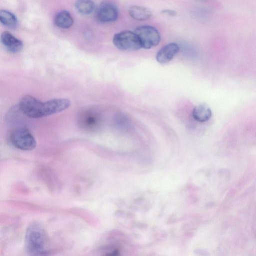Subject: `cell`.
<instances>
[{
	"mask_svg": "<svg viewBox=\"0 0 256 256\" xmlns=\"http://www.w3.org/2000/svg\"><path fill=\"white\" fill-rule=\"evenodd\" d=\"M71 101L67 99H54L43 103L42 118L61 112L70 107Z\"/></svg>",
	"mask_w": 256,
	"mask_h": 256,
	"instance_id": "52a82bcc",
	"label": "cell"
},
{
	"mask_svg": "<svg viewBox=\"0 0 256 256\" xmlns=\"http://www.w3.org/2000/svg\"><path fill=\"white\" fill-rule=\"evenodd\" d=\"M119 16V11L116 5L110 1L102 2L97 12L98 20L103 23H110L116 21Z\"/></svg>",
	"mask_w": 256,
	"mask_h": 256,
	"instance_id": "5b68a950",
	"label": "cell"
},
{
	"mask_svg": "<svg viewBox=\"0 0 256 256\" xmlns=\"http://www.w3.org/2000/svg\"><path fill=\"white\" fill-rule=\"evenodd\" d=\"M75 7L80 14L89 15L94 12L95 6L92 0H78Z\"/></svg>",
	"mask_w": 256,
	"mask_h": 256,
	"instance_id": "5bb4252c",
	"label": "cell"
},
{
	"mask_svg": "<svg viewBox=\"0 0 256 256\" xmlns=\"http://www.w3.org/2000/svg\"><path fill=\"white\" fill-rule=\"evenodd\" d=\"M212 115L211 109L205 104L196 106L193 111L194 119L201 123L207 122L211 118Z\"/></svg>",
	"mask_w": 256,
	"mask_h": 256,
	"instance_id": "7c38bea8",
	"label": "cell"
},
{
	"mask_svg": "<svg viewBox=\"0 0 256 256\" xmlns=\"http://www.w3.org/2000/svg\"><path fill=\"white\" fill-rule=\"evenodd\" d=\"M12 144L17 148L23 151L34 150L37 146V141L26 128L19 127L14 129L11 134Z\"/></svg>",
	"mask_w": 256,
	"mask_h": 256,
	"instance_id": "7a4b0ae2",
	"label": "cell"
},
{
	"mask_svg": "<svg viewBox=\"0 0 256 256\" xmlns=\"http://www.w3.org/2000/svg\"><path fill=\"white\" fill-rule=\"evenodd\" d=\"M145 49H150L158 46L161 41V36L156 29L149 26H143L136 28L134 31Z\"/></svg>",
	"mask_w": 256,
	"mask_h": 256,
	"instance_id": "277c9868",
	"label": "cell"
},
{
	"mask_svg": "<svg viewBox=\"0 0 256 256\" xmlns=\"http://www.w3.org/2000/svg\"><path fill=\"white\" fill-rule=\"evenodd\" d=\"M113 42L117 49L123 51H136L142 48L138 36L131 31H126L116 34Z\"/></svg>",
	"mask_w": 256,
	"mask_h": 256,
	"instance_id": "3957f363",
	"label": "cell"
},
{
	"mask_svg": "<svg viewBox=\"0 0 256 256\" xmlns=\"http://www.w3.org/2000/svg\"><path fill=\"white\" fill-rule=\"evenodd\" d=\"M1 42L7 50L12 53H18L23 49V42L8 32H4L2 34Z\"/></svg>",
	"mask_w": 256,
	"mask_h": 256,
	"instance_id": "30bf717a",
	"label": "cell"
},
{
	"mask_svg": "<svg viewBox=\"0 0 256 256\" xmlns=\"http://www.w3.org/2000/svg\"><path fill=\"white\" fill-rule=\"evenodd\" d=\"M161 14L170 17H175L177 15V12L175 11L166 9L162 11Z\"/></svg>",
	"mask_w": 256,
	"mask_h": 256,
	"instance_id": "2e32d148",
	"label": "cell"
},
{
	"mask_svg": "<svg viewBox=\"0 0 256 256\" xmlns=\"http://www.w3.org/2000/svg\"><path fill=\"white\" fill-rule=\"evenodd\" d=\"M25 244L27 252L32 255H42L48 252V236L42 225L34 222L29 225L26 233Z\"/></svg>",
	"mask_w": 256,
	"mask_h": 256,
	"instance_id": "6da1fadb",
	"label": "cell"
},
{
	"mask_svg": "<svg viewBox=\"0 0 256 256\" xmlns=\"http://www.w3.org/2000/svg\"><path fill=\"white\" fill-rule=\"evenodd\" d=\"M100 116L93 109L82 112L78 117V123L81 128L88 131L95 130L100 124Z\"/></svg>",
	"mask_w": 256,
	"mask_h": 256,
	"instance_id": "ba28073f",
	"label": "cell"
},
{
	"mask_svg": "<svg viewBox=\"0 0 256 256\" xmlns=\"http://www.w3.org/2000/svg\"><path fill=\"white\" fill-rule=\"evenodd\" d=\"M198 1H202V0H198Z\"/></svg>",
	"mask_w": 256,
	"mask_h": 256,
	"instance_id": "e0dca14e",
	"label": "cell"
},
{
	"mask_svg": "<svg viewBox=\"0 0 256 256\" xmlns=\"http://www.w3.org/2000/svg\"><path fill=\"white\" fill-rule=\"evenodd\" d=\"M179 50V47L177 44H168L158 52L156 56V60L161 64H166L173 59Z\"/></svg>",
	"mask_w": 256,
	"mask_h": 256,
	"instance_id": "9c48e42d",
	"label": "cell"
},
{
	"mask_svg": "<svg viewBox=\"0 0 256 256\" xmlns=\"http://www.w3.org/2000/svg\"><path fill=\"white\" fill-rule=\"evenodd\" d=\"M0 20L4 26L11 29L16 28L18 25V19L16 16L6 10L0 12Z\"/></svg>",
	"mask_w": 256,
	"mask_h": 256,
	"instance_id": "9a60e30c",
	"label": "cell"
},
{
	"mask_svg": "<svg viewBox=\"0 0 256 256\" xmlns=\"http://www.w3.org/2000/svg\"><path fill=\"white\" fill-rule=\"evenodd\" d=\"M55 23L59 28L67 29L73 26L74 20L68 12L63 11L58 13L55 16Z\"/></svg>",
	"mask_w": 256,
	"mask_h": 256,
	"instance_id": "4fadbf2b",
	"label": "cell"
},
{
	"mask_svg": "<svg viewBox=\"0 0 256 256\" xmlns=\"http://www.w3.org/2000/svg\"><path fill=\"white\" fill-rule=\"evenodd\" d=\"M128 13L132 18L138 21L148 20L152 16V13L149 9L140 6L131 7L128 10Z\"/></svg>",
	"mask_w": 256,
	"mask_h": 256,
	"instance_id": "8fae6325",
	"label": "cell"
},
{
	"mask_svg": "<svg viewBox=\"0 0 256 256\" xmlns=\"http://www.w3.org/2000/svg\"><path fill=\"white\" fill-rule=\"evenodd\" d=\"M41 101L32 96H26L19 102V110L26 116L31 118H40V105Z\"/></svg>",
	"mask_w": 256,
	"mask_h": 256,
	"instance_id": "8992f818",
	"label": "cell"
}]
</instances>
